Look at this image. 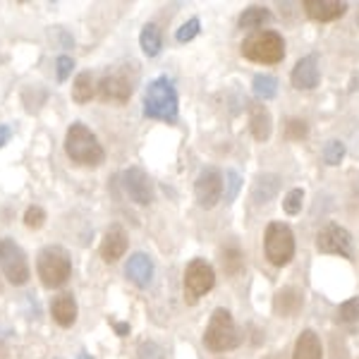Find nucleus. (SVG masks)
Returning <instances> with one entry per match:
<instances>
[{"mask_svg": "<svg viewBox=\"0 0 359 359\" xmlns=\"http://www.w3.org/2000/svg\"><path fill=\"white\" fill-rule=\"evenodd\" d=\"M144 115L151 120L175 123L177 120V91L172 86V79L158 77L147 86L144 94Z\"/></svg>", "mask_w": 359, "mask_h": 359, "instance_id": "obj_1", "label": "nucleus"}, {"mask_svg": "<svg viewBox=\"0 0 359 359\" xmlns=\"http://www.w3.org/2000/svg\"><path fill=\"white\" fill-rule=\"evenodd\" d=\"M65 154L72 158V163L79 165H101L103 158H106L96 135L82 123L69 125L65 137Z\"/></svg>", "mask_w": 359, "mask_h": 359, "instance_id": "obj_2", "label": "nucleus"}, {"mask_svg": "<svg viewBox=\"0 0 359 359\" xmlns=\"http://www.w3.org/2000/svg\"><path fill=\"white\" fill-rule=\"evenodd\" d=\"M242 343V335L237 331L233 316H230L228 309H216L206 326L204 333V345L211 352H228L235 350L237 345Z\"/></svg>", "mask_w": 359, "mask_h": 359, "instance_id": "obj_3", "label": "nucleus"}, {"mask_svg": "<svg viewBox=\"0 0 359 359\" xmlns=\"http://www.w3.org/2000/svg\"><path fill=\"white\" fill-rule=\"evenodd\" d=\"M36 269L46 287H60L65 285L69 273H72V262L62 247H46L39 252Z\"/></svg>", "mask_w": 359, "mask_h": 359, "instance_id": "obj_4", "label": "nucleus"}, {"mask_svg": "<svg viewBox=\"0 0 359 359\" xmlns=\"http://www.w3.org/2000/svg\"><path fill=\"white\" fill-rule=\"evenodd\" d=\"M242 55L254 62L276 65L285 57V43H283L280 34L276 32H257L242 43Z\"/></svg>", "mask_w": 359, "mask_h": 359, "instance_id": "obj_5", "label": "nucleus"}, {"mask_svg": "<svg viewBox=\"0 0 359 359\" xmlns=\"http://www.w3.org/2000/svg\"><path fill=\"white\" fill-rule=\"evenodd\" d=\"M266 259L273 266H285L290 264L294 257V235L285 223H271L266 228Z\"/></svg>", "mask_w": 359, "mask_h": 359, "instance_id": "obj_6", "label": "nucleus"}, {"mask_svg": "<svg viewBox=\"0 0 359 359\" xmlns=\"http://www.w3.org/2000/svg\"><path fill=\"white\" fill-rule=\"evenodd\" d=\"M213 285H216V273H213L211 264H206L204 259H194V262L187 264V271H184V299L189 304L199 302V297H204Z\"/></svg>", "mask_w": 359, "mask_h": 359, "instance_id": "obj_7", "label": "nucleus"}, {"mask_svg": "<svg viewBox=\"0 0 359 359\" xmlns=\"http://www.w3.org/2000/svg\"><path fill=\"white\" fill-rule=\"evenodd\" d=\"M0 269L13 285H25L29 280V264L22 247L15 240L5 237L0 240Z\"/></svg>", "mask_w": 359, "mask_h": 359, "instance_id": "obj_8", "label": "nucleus"}, {"mask_svg": "<svg viewBox=\"0 0 359 359\" xmlns=\"http://www.w3.org/2000/svg\"><path fill=\"white\" fill-rule=\"evenodd\" d=\"M194 194H196L199 206H204V208L216 206L223 196L221 170H216V168H206V170H201V175L196 177V184H194Z\"/></svg>", "mask_w": 359, "mask_h": 359, "instance_id": "obj_9", "label": "nucleus"}, {"mask_svg": "<svg viewBox=\"0 0 359 359\" xmlns=\"http://www.w3.org/2000/svg\"><path fill=\"white\" fill-rule=\"evenodd\" d=\"M316 247L323 254H340V257L350 259L352 257V237L345 228L340 225H326L321 233L316 235Z\"/></svg>", "mask_w": 359, "mask_h": 359, "instance_id": "obj_10", "label": "nucleus"}, {"mask_svg": "<svg viewBox=\"0 0 359 359\" xmlns=\"http://www.w3.org/2000/svg\"><path fill=\"white\" fill-rule=\"evenodd\" d=\"M123 180H125V189H127V194H130L132 201H137L139 206L151 204L154 184H151V180H149V175L142 170V168H127Z\"/></svg>", "mask_w": 359, "mask_h": 359, "instance_id": "obj_11", "label": "nucleus"}, {"mask_svg": "<svg viewBox=\"0 0 359 359\" xmlns=\"http://www.w3.org/2000/svg\"><path fill=\"white\" fill-rule=\"evenodd\" d=\"M98 94H101L103 101H118V103L130 101V96H132L130 77L123 72H108L106 77L101 79V84H98Z\"/></svg>", "mask_w": 359, "mask_h": 359, "instance_id": "obj_12", "label": "nucleus"}, {"mask_svg": "<svg viewBox=\"0 0 359 359\" xmlns=\"http://www.w3.org/2000/svg\"><path fill=\"white\" fill-rule=\"evenodd\" d=\"M125 276L130 278L137 287H149V285H151V280H154V262L142 252L132 254V257L127 259Z\"/></svg>", "mask_w": 359, "mask_h": 359, "instance_id": "obj_13", "label": "nucleus"}, {"mask_svg": "<svg viewBox=\"0 0 359 359\" xmlns=\"http://www.w3.org/2000/svg\"><path fill=\"white\" fill-rule=\"evenodd\" d=\"M304 10L314 22H333L347 13V3H340V0H304Z\"/></svg>", "mask_w": 359, "mask_h": 359, "instance_id": "obj_14", "label": "nucleus"}, {"mask_svg": "<svg viewBox=\"0 0 359 359\" xmlns=\"http://www.w3.org/2000/svg\"><path fill=\"white\" fill-rule=\"evenodd\" d=\"M292 84H294V89H304V91L316 89V84H318V60H316V55H306V57H302V60L297 62V65H294Z\"/></svg>", "mask_w": 359, "mask_h": 359, "instance_id": "obj_15", "label": "nucleus"}, {"mask_svg": "<svg viewBox=\"0 0 359 359\" xmlns=\"http://www.w3.org/2000/svg\"><path fill=\"white\" fill-rule=\"evenodd\" d=\"M127 252V235L123 233V228H118V225H113L111 230L106 233L101 242V257L103 262L108 264H115L120 257Z\"/></svg>", "mask_w": 359, "mask_h": 359, "instance_id": "obj_16", "label": "nucleus"}, {"mask_svg": "<svg viewBox=\"0 0 359 359\" xmlns=\"http://www.w3.org/2000/svg\"><path fill=\"white\" fill-rule=\"evenodd\" d=\"M50 314H53L55 323L62 328H69L77 321V302H74L72 294H57L50 302Z\"/></svg>", "mask_w": 359, "mask_h": 359, "instance_id": "obj_17", "label": "nucleus"}, {"mask_svg": "<svg viewBox=\"0 0 359 359\" xmlns=\"http://www.w3.org/2000/svg\"><path fill=\"white\" fill-rule=\"evenodd\" d=\"M323 350H321V340L314 331H302L294 343V355L292 359H321Z\"/></svg>", "mask_w": 359, "mask_h": 359, "instance_id": "obj_18", "label": "nucleus"}, {"mask_svg": "<svg viewBox=\"0 0 359 359\" xmlns=\"http://www.w3.org/2000/svg\"><path fill=\"white\" fill-rule=\"evenodd\" d=\"M278 189H280V177L273 175V172H266V175H259L257 182H254L252 199L257 201V204H269L278 194Z\"/></svg>", "mask_w": 359, "mask_h": 359, "instance_id": "obj_19", "label": "nucleus"}, {"mask_svg": "<svg viewBox=\"0 0 359 359\" xmlns=\"http://www.w3.org/2000/svg\"><path fill=\"white\" fill-rule=\"evenodd\" d=\"M276 309L283 316H294L302 309V292L297 287H285V290L278 292L276 297Z\"/></svg>", "mask_w": 359, "mask_h": 359, "instance_id": "obj_20", "label": "nucleus"}, {"mask_svg": "<svg viewBox=\"0 0 359 359\" xmlns=\"http://www.w3.org/2000/svg\"><path fill=\"white\" fill-rule=\"evenodd\" d=\"M249 125H252V135L257 142H266L271 137V115L264 106H252Z\"/></svg>", "mask_w": 359, "mask_h": 359, "instance_id": "obj_21", "label": "nucleus"}, {"mask_svg": "<svg viewBox=\"0 0 359 359\" xmlns=\"http://www.w3.org/2000/svg\"><path fill=\"white\" fill-rule=\"evenodd\" d=\"M139 43H142V50L149 57L161 53V46H163V39H161V29L156 25H147L139 34Z\"/></svg>", "mask_w": 359, "mask_h": 359, "instance_id": "obj_22", "label": "nucleus"}, {"mask_svg": "<svg viewBox=\"0 0 359 359\" xmlns=\"http://www.w3.org/2000/svg\"><path fill=\"white\" fill-rule=\"evenodd\" d=\"M91 96H94V77L89 72L77 74V79L72 84V98L77 103H86L91 101Z\"/></svg>", "mask_w": 359, "mask_h": 359, "instance_id": "obj_23", "label": "nucleus"}, {"mask_svg": "<svg viewBox=\"0 0 359 359\" xmlns=\"http://www.w3.org/2000/svg\"><path fill=\"white\" fill-rule=\"evenodd\" d=\"M266 22H271V13L266 8H259V5L247 8L245 13H242V17H240V27L242 29H257V27H264Z\"/></svg>", "mask_w": 359, "mask_h": 359, "instance_id": "obj_24", "label": "nucleus"}, {"mask_svg": "<svg viewBox=\"0 0 359 359\" xmlns=\"http://www.w3.org/2000/svg\"><path fill=\"white\" fill-rule=\"evenodd\" d=\"M254 94H257V98H262V101H271L278 94L276 77H271V74H257L254 77Z\"/></svg>", "mask_w": 359, "mask_h": 359, "instance_id": "obj_25", "label": "nucleus"}, {"mask_svg": "<svg viewBox=\"0 0 359 359\" xmlns=\"http://www.w3.org/2000/svg\"><path fill=\"white\" fill-rule=\"evenodd\" d=\"M242 264H245V262H242L240 249H235V247L225 249V254H223V269H225V273H230V276L240 273Z\"/></svg>", "mask_w": 359, "mask_h": 359, "instance_id": "obj_26", "label": "nucleus"}, {"mask_svg": "<svg viewBox=\"0 0 359 359\" xmlns=\"http://www.w3.org/2000/svg\"><path fill=\"white\" fill-rule=\"evenodd\" d=\"M343 156H345V144L338 142V139L328 142L326 149H323V161H326L328 165H338L340 161H343Z\"/></svg>", "mask_w": 359, "mask_h": 359, "instance_id": "obj_27", "label": "nucleus"}, {"mask_svg": "<svg viewBox=\"0 0 359 359\" xmlns=\"http://www.w3.org/2000/svg\"><path fill=\"white\" fill-rule=\"evenodd\" d=\"M302 201H304L302 189H290L285 199H283V208H285V213H290V216H297V213L302 211Z\"/></svg>", "mask_w": 359, "mask_h": 359, "instance_id": "obj_28", "label": "nucleus"}, {"mask_svg": "<svg viewBox=\"0 0 359 359\" xmlns=\"http://www.w3.org/2000/svg\"><path fill=\"white\" fill-rule=\"evenodd\" d=\"M338 318L345 323H352V321H359V297L355 299H347L345 304H340L338 309Z\"/></svg>", "mask_w": 359, "mask_h": 359, "instance_id": "obj_29", "label": "nucleus"}, {"mask_svg": "<svg viewBox=\"0 0 359 359\" xmlns=\"http://www.w3.org/2000/svg\"><path fill=\"white\" fill-rule=\"evenodd\" d=\"M199 27H201V25H199V20H196V17H194V20L184 22V25L177 29L175 39H177L180 43H187V41H192V39L196 36V34H199Z\"/></svg>", "mask_w": 359, "mask_h": 359, "instance_id": "obj_30", "label": "nucleus"}, {"mask_svg": "<svg viewBox=\"0 0 359 359\" xmlns=\"http://www.w3.org/2000/svg\"><path fill=\"white\" fill-rule=\"evenodd\" d=\"M43 221H46V211L41 206H29L27 208V213H25V225H27V228L39 230L43 225Z\"/></svg>", "mask_w": 359, "mask_h": 359, "instance_id": "obj_31", "label": "nucleus"}, {"mask_svg": "<svg viewBox=\"0 0 359 359\" xmlns=\"http://www.w3.org/2000/svg\"><path fill=\"white\" fill-rule=\"evenodd\" d=\"M225 180H228V189H225V201H235V196L237 192H240V187H242V177H240V172H235V170H228V175H225Z\"/></svg>", "mask_w": 359, "mask_h": 359, "instance_id": "obj_32", "label": "nucleus"}, {"mask_svg": "<svg viewBox=\"0 0 359 359\" xmlns=\"http://www.w3.org/2000/svg\"><path fill=\"white\" fill-rule=\"evenodd\" d=\"M139 359H163V350L151 340H147V343L139 345Z\"/></svg>", "mask_w": 359, "mask_h": 359, "instance_id": "obj_33", "label": "nucleus"}, {"mask_svg": "<svg viewBox=\"0 0 359 359\" xmlns=\"http://www.w3.org/2000/svg\"><path fill=\"white\" fill-rule=\"evenodd\" d=\"M55 67H57V79H60V82H65V79L69 77V72H72L74 62H72V57H69V55H60L55 60Z\"/></svg>", "mask_w": 359, "mask_h": 359, "instance_id": "obj_34", "label": "nucleus"}, {"mask_svg": "<svg viewBox=\"0 0 359 359\" xmlns=\"http://www.w3.org/2000/svg\"><path fill=\"white\" fill-rule=\"evenodd\" d=\"M285 132H287V137H290V139H304L309 130H306V125L302 123V120H290L287 127H285Z\"/></svg>", "mask_w": 359, "mask_h": 359, "instance_id": "obj_35", "label": "nucleus"}, {"mask_svg": "<svg viewBox=\"0 0 359 359\" xmlns=\"http://www.w3.org/2000/svg\"><path fill=\"white\" fill-rule=\"evenodd\" d=\"M10 137H13V130L8 125H0V147H5L10 142Z\"/></svg>", "mask_w": 359, "mask_h": 359, "instance_id": "obj_36", "label": "nucleus"}, {"mask_svg": "<svg viewBox=\"0 0 359 359\" xmlns=\"http://www.w3.org/2000/svg\"><path fill=\"white\" fill-rule=\"evenodd\" d=\"M115 331H118V335H127L130 333V326L127 323H115Z\"/></svg>", "mask_w": 359, "mask_h": 359, "instance_id": "obj_37", "label": "nucleus"}, {"mask_svg": "<svg viewBox=\"0 0 359 359\" xmlns=\"http://www.w3.org/2000/svg\"><path fill=\"white\" fill-rule=\"evenodd\" d=\"M79 359H89V355H84V352H82V357H79Z\"/></svg>", "mask_w": 359, "mask_h": 359, "instance_id": "obj_38", "label": "nucleus"}, {"mask_svg": "<svg viewBox=\"0 0 359 359\" xmlns=\"http://www.w3.org/2000/svg\"><path fill=\"white\" fill-rule=\"evenodd\" d=\"M357 25H359V15H357Z\"/></svg>", "mask_w": 359, "mask_h": 359, "instance_id": "obj_39", "label": "nucleus"}]
</instances>
